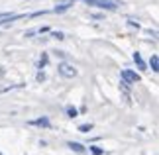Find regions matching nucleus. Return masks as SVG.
I'll return each instance as SVG.
<instances>
[{
	"label": "nucleus",
	"mask_w": 159,
	"mask_h": 155,
	"mask_svg": "<svg viewBox=\"0 0 159 155\" xmlns=\"http://www.w3.org/2000/svg\"><path fill=\"white\" fill-rule=\"evenodd\" d=\"M0 155H4V153H2V151H0Z\"/></svg>",
	"instance_id": "a211bd4d"
},
{
	"label": "nucleus",
	"mask_w": 159,
	"mask_h": 155,
	"mask_svg": "<svg viewBox=\"0 0 159 155\" xmlns=\"http://www.w3.org/2000/svg\"><path fill=\"white\" fill-rule=\"evenodd\" d=\"M69 8H71V2H63V4H59V6H55L53 12H55V14H63V12H67Z\"/></svg>",
	"instance_id": "423d86ee"
},
{
	"label": "nucleus",
	"mask_w": 159,
	"mask_h": 155,
	"mask_svg": "<svg viewBox=\"0 0 159 155\" xmlns=\"http://www.w3.org/2000/svg\"><path fill=\"white\" fill-rule=\"evenodd\" d=\"M134 61L138 63L139 69H145V63H143V59H142V55H139V53H134Z\"/></svg>",
	"instance_id": "1a4fd4ad"
},
{
	"label": "nucleus",
	"mask_w": 159,
	"mask_h": 155,
	"mask_svg": "<svg viewBox=\"0 0 159 155\" xmlns=\"http://www.w3.org/2000/svg\"><path fill=\"white\" fill-rule=\"evenodd\" d=\"M120 86H122V90H124L126 94H128V92H130V83H128V80H124V79H122V83H120Z\"/></svg>",
	"instance_id": "9b49d317"
},
{
	"label": "nucleus",
	"mask_w": 159,
	"mask_h": 155,
	"mask_svg": "<svg viewBox=\"0 0 159 155\" xmlns=\"http://www.w3.org/2000/svg\"><path fill=\"white\" fill-rule=\"evenodd\" d=\"M122 79L128 80V83H138L139 75H138V73H134V71H130V69H124V71H122Z\"/></svg>",
	"instance_id": "7ed1b4c3"
},
{
	"label": "nucleus",
	"mask_w": 159,
	"mask_h": 155,
	"mask_svg": "<svg viewBox=\"0 0 159 155\" xmlns=\"http://www.w3.org/2000/svg\"><path fill=\"white\" fill-rule=\"evenodd\" d=\"M53 38H57V39H65V34H63V32H53Z\"/></svg>",
	"instance_id": "2eb2a0df"
},
{
	"label": "nucleus",
	"mask_w": 159,
	"mask_h": 155,
	"mask_svg": "<svg viewBox=\"0 0 159 155\" xmlns=\"http://www.w3.org/2000/svg\"><path fill=\"white\" fill-rule=\"evenodd\" d=\"M89 6H96L102 10H118V6H122L120 0H84Z\"/></svg>",
	"instance_id": "f257e3e1"
},
{
	"label": "nucleus",
	"mask_w": 159,
	"mask_h": 155,
	"mask_svg": "<svg viewBox=\"0 0 159 155\" xmlns=\"http://www.w3.org/2000/svg\"><path fill=\"white\" fill-rule=\"evenodd\" d=\"M67 147H69V149H73L75 153H87V147H84L83 144H77V141H69V144H67Z\"/></svg>",
	"instance_id": "39448f33"
},
{
	"label": "nucleus",
	"mask_w": 159,
	"mask_h": 155,
	"mask_svg": "<svg viewBox=\"0 0 159 155\" xmlns=\"http://www.w3.org/2000/svg\"><path fill=\"white\" fill-rule=\"evenodd\" d=\"M67 114H69V118H75V116H77V108L69 106V108H67Z\"/></svg>",
	"instance_id": "f8f14e48"
},
{
	"label": "nucleus",
	"mask_w": 159,
	"mask_h": 155,
	"mask_svg": "<svg viewBox=\"0 0 159 155\" xmlns=\"http://www.w3.org/2000/svg\"><path fill=\"white\" fill-rule=\"evenodd\" d=\"M59 75L61 77H65V79H73V77H77V69L73 67L71 63H61L59 67Z\"/></svg>",
	"instance_id": "f03ea898"
},
{
	"label": "nucleus",
	"mask_w": 159,
	"mask_h": 155,
	"mask_svg": "<svg viewBox=\"0 0 159 155\" xmlns=\"http://www.w3.org/2000/svg\"><path fill=\"white\" fill-rule=\"evenodd\" d=\"M45 32H49V28H35V30L26 32V38H32V35H35V34H45Z\"/></svg>",
	"instance_id": "6e6552de"
},
{
	"label": "nucleus",
	"mask_w": 159,
	"mask_h": 155,
	"mask_svg": "<svg viewBox=\"0 0 159 155\" xmlns=\"http://www.w3.org/2000/svg\"><path fill=\"white\" fill-rule=\"evenodd\" d=\"M38 80H39V83H41V80H45V75H43V73H38Z\"/></svg>",
	"instance_id": "dca6fc26"
},
{
	"label": "nucleus",
	"mask_w": 159,
	"mask_h": 155,
	"mask_svg": "<svg viewBox=\"0 0 159 155\" xmlns=\"http://www.w3.org/2000/svg\"><path fill=\"white\" fill-rule=\"evenodd\" d=\"M45 65H47V55H41V59H39V69H43Z\"/></svg>",
	"instance_id": "ddd939ff"
},
{
	"label": "nucleus",
	"mask_w": 159,
	"mask_h": 155,
	"mask_svg": "<svg viewBox=\"0 0 159 155\" xmlns=\"http://www.w3.org/2000/svg\"><path fill=\"white\" fill-rule=\"evenodd\" d=\"M128 24H130V26H136V28H138V26H139V24H138V22H136V20H128Z\"/></svg>",
	"instance_id": "f3484780"
},
{
	"label": "nucleus",
	"mask_w": 159,
	"mask_h": 155,
	"mask_svg": "<svg viewBox=\"0 0 159 155\" xmlns=\"http://www.w3.org/2000/svg\"><path fill=\"white\" fill-rule=\"evenodd\" d=\"M28 124H30V126H39V128H49V126H51L49 118H45V116H41V118H38V120H30Z\"/></svg>",
	"instance_id": "20e7f679"
},
{
	"label": "nucleus",
	"mask_w": 159,
	"mask_h": 155,
	"mask_svg": "<svg viewBox=\"0 0 159 155\" xmlns=\"http://www.w3.org/2000/svg\"><path fill=\"white\" fill-rule=\"evenodd\" d=\"M90 151H93L94 155H102V149H100V147H96V145H93V147H90Z\"/></svg>",
	"instance_id": "4468645a"
},
{
	"label": "nucleus",
	"mask_w": 159,
	"mask_h": 155,
	"mask_svg": "<svg viewBox=\"0 0 159 155\" xmlns=\"http://www.w3.org/2000/svg\"><path fill=\"white\" fill-rule=\"evenodd\" d=\"M149 67H151V71H159V57L157 55H151V59H149Z\"/></svg>",
	"instance_id": "0eeeda50"
},
{
	"label": "nucleus",
	"mask_w": 159,
	"mask_h": 155,
	"mask_svg": "<svg viewBox=\"0 0 159 155\" xmlns=\"http://www.w3.org/2000/svg\"><path fill=\"white\" fill-rule=\"evenodd\" d=\"M90 130H93V124H83V126H79V132H83V134H89Z\"/></svg>",
	"instance_id": "9d476101"
}]
</instances>
